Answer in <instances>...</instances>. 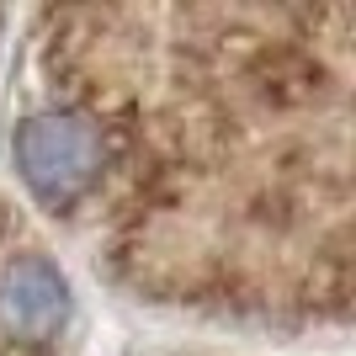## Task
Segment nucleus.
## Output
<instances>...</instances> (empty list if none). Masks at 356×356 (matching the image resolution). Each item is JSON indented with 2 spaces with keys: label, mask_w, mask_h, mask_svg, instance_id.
Segmentation results:
<instances>
[{
  "label": "nucleus",
  "mask_w": 356,
  "mask_h": 356,
  "mask_svg": "<svg viewBox=\"0 0 356 356\" xmlns=\"http://www.w3.org/2000/svg\"><path fill=\"white\" fill-rule=\"evenodd\" d=\"M70 314V282L43 255H16L0 271V325L16 341H54Z\"/></svg>",
  "instance_id": "nucleus-2"
},
{
  "label": "nucleus",
  "mask_w": 356,
  "mask_h": 356,
  "mask_svg": "<svg viewBox=\"0 0 356 356\" xmlns=\"http://www.w3.org/2000/svg\"><path fill=\"white\" fill-rule=\"evenodd\" d=\"M102 165H106V134L90 112L48 106L16 128V170L27 181V192L54 213L74 208L102 181Z\"/></svg>",
  "instance_id": "nucleus-1"
}]
</instances>
